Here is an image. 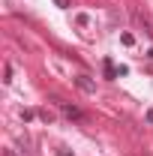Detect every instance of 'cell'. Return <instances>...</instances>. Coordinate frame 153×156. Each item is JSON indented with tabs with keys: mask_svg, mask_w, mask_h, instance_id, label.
Returning a JSON list of instances; mask_svg holds the SVG:
<instances>
[{
	"mask_svg": "<svg viewBox=\"0 0 153 156\" xmlns=\"http://www.w3.org/2000/svg\"><path fill=\"white\" fill-rule=\"evenodd\" d=\"M102 69H105V78H120V72H117V66L111 63V57L102 60Z\"/></svg>",
	"mask_w": 153,
	"mask_h": 156,
	"instance_id": "cell-3",
	"label": "cell"
},
{
	"mask_svg": "<svg viewBox=\"0 0 153 156\" xmlns=\"http://www.w3.org/2000/svg\"><path fill=\"white\" fill-rule=\"evenodd\" d=\"M33 117H36V111H30V108H24V111H21V120H24V123H30Z\"/></svg>",
	"mask_w": 153,
	"mask_h": 156,
	"instance_id": "cell-5",
	"label": "cell"
},
{
	"mask_svg": "<svg viewBox=\"0 0 153 156\" xmlns=\"http://www.w3.org/2000/svg\"><path fill=\"white\" fill-rule=\"evenodd\" d=\"M147 120H150V123H153V108H150V111H147Z\"/></svg>",
	"mask_w": 153,
	"mask_h": 156,
	"instance_id": "cell-11",
	"label": "cell"
},
{
	"mask_svg": "<svg viewBox=\"0 0 153 156\" xmlns=\"http://www.w3.org/2000/svg\"><path fill=\"white\" fill-rule=\"evenodd\" d=\"M72 81H75V87L81 90V93H87V96H93V93H96V81H90L87 75H75Z\"/></svg>",
	"mask_w": 153,
	"mask_h": 156,
	"instance_id": "cell-2",
	"label": "cell"
},
{
	"mask_svg": "<svg viewBox=\"0 0 153 156\" xmlns=\"http://www.w3.org/2000/svg\"><path fill=\"white\" fill-rule=\"evenodd\" d=\"M120 42H123V45H135V36L132 33H120Z\"/></svg>",
	"mask_w": 153,
	"mask_h": 156,
	"instance_id": "cell-6",
	"label": "cell"
},
{
	"mask_svg": "<svg viewBox=\"0 0 153 156\" xmlns=\"http://www.w3.org/2000/svg\"><path fill=\"white\" fill-rule=\"evenodd\" d=\"M54 6H60V9H69L72 3H69V0H54Z\"/></svg>",
	"mask_w": 153,
	"mask_h": 156,
	"instance_id": "cell-8",
	"label": "cell"
},
{
	"mask_svg": "<svg viewBox=\"0 0 153 156\" xmlns=\"http://www.w3.org/2000/svg\"><path fill=\"white\" fill-rule=\"evenodd\" d=\"M3 156H18V153H15V150H3Z\"/></svg>",
	"mask_w": 153,
	"mask_h": 156,
	"instance_id": "cell-10",
	"label": "cell"
},
{
	"mask_svg": "<svg viewBox=\"0 0 153 156\" xmlns=\"http://www.w3.org/2000/svg\"><path fill=\"white\" fill-rule=\"evenodd\" d=\"M57 108L63 111V117H69V120H78V123H87V114H84L78 105H69V102H57Z\"/></svg>",
	"mask_w": 153,
	"mask_h": 156,
	"instance_id": "cell-1",
	"label": "cell"
},
{
	"mask_svg": "<svg viewBox=\"0 0 153 156\" xmlns=\"http://www.w3.org/2000/svg\"><path fill=\"white\" fill-rule=\"evenodd\" d=\"M147 57H150V60H153V48H150V51H147Z\"/></svg>",
	"mask_w": 153,
	"mask_h": 156,
	"instance_id": "cell-12",
	"label": "cell"
},
{
	"mask_svg": "<svg viewBox=\"0 0 153 156\" xmlns=\"http://www.w3.org/2000/svg\"><path fill=\"white\" fill-rule=\"evenodd\" d=\"M3 84H12V63L3 66Z\"/></svg>",
	"mask_w": 153,
	"mask_h": 156,
	"instance_id": "cell-4",
	"label": "cell"
},
{
	"mask_svg": "<svg viewBox=\"0 0 153 156\" xmlns=\"http://www.w3.org/2000/svg\"><path fill=\"white\" fill-rule=\"evenodd\" d=\"M39 117H42L45 123H51V120H54V114H51V111H39Z\"/></svg>",
	"mask_w": 153,
	"mask_h": 156,
	"instance_id": "cell-7",
	"label": "cell"
},
{
	"mask_svg": "<svg viewBox=\"0 0 153 156\" xmlns=\"http://www.w3.org/2000/svg\"><path fill=\"white\" fill-rule=\"evenodd\" d=\"M57 156H72V150H66V147H57Z\"/></svg>",
	"mask_w": 153,
	"mask_h": 156,
	"instance_id": "cell-9",
	"label": "cell"
}]
</instances>
